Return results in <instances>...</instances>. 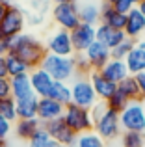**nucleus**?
<instances>
[{"instance_id":"2","label":"nucleus","mask_w":145,"mask_h":147,"mask_svg":"<svg viewBox=\"0 0 145 147\" xmlns=\"http://www.w3.org/2000/svg\"><path fill=\"white\" fill-rule=\"evenodd\" d=\"M91 117H93V130L104 142L106 140H115L117 136H121L123 129H121L119 114L110 110L104 100H99L91 108Z\"/></svg>"},{"instance_id":"19","label":"nucleus","mask_w":145,"mask_h":147,"mask_svg":"<svg viewBox=\"0 0 145 147\" xmlns=\"http://www.w3.org/2000/svg\"><path fill=\"white\" fill-rule=\"evenodd\" d=\"M78 15H80V22L97 26L101 24V2L95 0H86V2L78 4Z\"/></svg>"},{"instance_id":"16","label":"nucleus","mask_w":145,"mask_h":147,"mask_svg":"<svg viewBox=\"0 0 145 147\" xmlns=\"http://www.w3.org/2000/svg\"><path fill=\"white\" fill-rule=\"evenodd\" d=\"M95 39L112 50V49H115L119 43H123V41L127 39V36H125L123 30L110 28V26H106V24H97V30H95Z\"/></svg>"},{"instance_id":"8","label":"nucleus","mask_w":145,"mask_h":147,"mask_svg":"<svg viewBox=\"0 0 145 147\" xmlns=\"http://www.w3.org/2000/svg\"><path fill=\"white\" fill-rule=\"evenodd\" d=\"M26 28V15L21 7L17 6H9L4 15V19L0 21V34L6 36L7 39L21 36Z\"/></svg>"},{"instance_id":"6","label":"nucleus","mask_w":145,"mask_h":147,"mask_svg":"<svg viewBox=\"0 0 145 147\" xmlns=\"http://www.w3.org/2000/svg\"><path fill=\"white\" fill-rule=\"evenodd\" d=\"M52 21L56 26L67 32H72L80 24V15H78V2H65V4H54L50 9Z\"/></svg>"},{"instance_id":"28","label":"nucleus","mask_w":145,"mask_h":147,"mask_svg":"<svg viewBox=\"0 0 145 147\" xmlns=\"http://www.w3.org/2000/svg\"><path fill=\"white\" fill-rule=\"evenodd\" d=\"M0 115H2L4 119H7L9 123L17 121V102H15V99L11 97V95H7V97L0 99Z\"/></svg>"},{"instance_id":"21","label":"nucleus","mask_w":145,"mask_h":147,"mask_svg":"<svg viewBox=\"0 0 145 147\" xmlns=\"http://www.w3.org/2000/svg\"><path fill=\"white\" fill-rule=\"evenodd\" d=\"M9 80H11V97L15 100L36 95L32 90V82H30V73L28 75H21V76H13Z\"/></svg>"},{"instance_id":"11","label":"nucleus","mask_w":145,"mask_h":147,"mask_svg":"<svg viewBox=\"0 0 145 147\" xmlns=\"http://www.w3.org/2000/svg\"><path fill=\"white\" fill-rule=\"evenodd\" d=\"M95 30H97V26L80 22L71 32V41H72V50H75V54H84L87 50V47H91V45L97 41L95 39Z\"/></svg>"},{"instance_id":"42","label":"nucleus","mask_w":145,"mask_h":147,"mask_svg":"<svg viewBox=\"0 0 145 147\" xmlns=\"http://www.w3.org/2000/svg\"><path fill=\"white\" fill-rule=\"evenodd\" d=\"M7 76V67H6V56H0V78ZM9 78V76H7Z\"/></svg>"},{"instance_id":"47","label":"nucleus","mask_w":145,"mask_h":147,"mask_svg":"<svg viewBox=\"0 0 145 147\" xmlns=\"http://www.w3.org/2000/svg\"><path fill=\"white\" fill-rule=\"evenodd\" d=\"M0 147H7V144H6V140H0Z\"/></svg>"},{"instance_id":"35","label":"nucleus","mask_w":145,"mask_h":147,"mask_svg":"<svg viewBox=\"0 0 145 147\" xmlns=\"http://www.w3.org/2000/svg\"><path fill=\"white\" fill-rule=\"evenodd\" d=\"M50 4H52L50 0H28L30 11H34V13H39V15H47V11L52 9Z\"/></svg>"},{"instance_id":"4","label":"nucleus","mask_w":145,"mask_h":147,"mask_svg":"<svg viewBox=\"0 0 145 147\" xmlns=\"http://www.w3.org/2000/svg\"><path fill=\"white\" fill-rule=\"evenodd\" d=\"M121 129L128 132H143L145 134V106L143 100H130L128 106L119 114Z\"/></svg>"},{"instance_id":"30","label":"nucleus","mask_w":145,"mask_h":147,"mask_svg":"<svg viewBox=\"0 0 145 147\" xmlns=\"http://www.w3.org/2000/svg\"><path fill=\"white\" fill-rule=\"evenodd\" d=\"M28 147H63V145H60L58 142H54L50 136H48L47 130L41 127V129L36 132V136L28 142Z\"/></svg>"},{"instance_id":"25","label":"nucleus","mask_w":145,"mask_h":147,"mask_svg":"<svg viewBox=\"0 0 145 147\" xmlns=\"http://www.w3.org/2000/svg\"><path fill=\"white\" fill-rule=\"evenodd\" d=\"M6 67H7V76H9V78L21 76V75H28V73L32 71L21 58L15 56V54H11V52L6 54Z\"/></svg>"},{"instance_id":"1","label":"nucleus","mask_w":145,"mask_h":147,"mask_svg":"<svg viewBox=\"0 0 145 147\" xmlns=\"http://www.w3.org/2000/svg\"><path fill=\"white\" fill-rule=\"evenodd\" d=\"M9 52L19 56L30 69H37V67H41V61H43L45 54H47V47L36 36L22 32L21 36L11 39Z\"/></svg>"},{"instance_id":"34","label":"nucleus","mask_w":145,"mask_h":147,"mask_svg":"<svg viewBox=\"0 0 145 147\" xmlns=\"http://www.w3.org/2000/svg\"><path fill=\"white\" fill-rule=\"evenodd\" d=\"M75 69H76V76H89L91 65L87 63V58L84 54H75Z\"/></svg>"},{"instance_id":"9","label":"nucleus","mask_w":145,"mask_h":147,"mask_svg":"<svg viewBox=\"0 0 145 147\" xmlns=\"http://www.w3.org/2000/svg\"><path fill=\"white\" fill-rule=\"evenodd\" d=\"M43 129L47 130L48 136H50L54 142H58L60 145H63V147H75L78 134H76L75 130H72L71 127L63 121V117H58V119H54V121L45 123Z\"/></svg>"},{"instance_id":"27","label":"nucleus","mask_w":145,"mask_h":147,"mask_svg":"<svg viewBox=\"0 0 145 147\" xmlns=\"http://www.w3.org/2000/svg\"><path fill=\"white\" fill-rule=\"evenodd\" d=\"M48 97L58 100V102L63 104V106H67V104L71 102V84L69 82H54Z\"/></svg>"},{"instance_id":"24","label":"nucleus","mask_w":145,"mask_h":147,"mask_svg":"<svg viewBox=\"0 0 145 147\" xmlns=\"http://www.w3.org/2000/svg\"><path fill=\"white\" fill-rule=\"evenodd\" d=\"M15 102H17V117L19 119H36L37 117V104H39V97L37 95L15 100Z\"/></svg>"},{"instance_id":"48","label":"nucleus","mask_w":145,"mask_h":147,"mask_svg":"<svg viewBox=\"0 0 145 147\" xmlns=\"http://www.w3.org/2000/svg\"><path fill=\"white\" fill-rule=\"evenodd\" d=\"M102 2H108V4H112V6H113V4H115L117 0H102Z\"/></svg>"},{"instance_id":"41","label":"nucleus","mask_w":145,"mask_h":147,"mask_svg":"<svg viewBox=\"0 0 145 147\" xmlns=\"http://www.w3.org/2000/svg\"><path fill=\"white\" fill-rule=\"evenodd\" d=\"M136 82H138V88H140V93H142V99L145 100V73L136 75Z\"/></svg>"},{"instance_id":"12","label":"nucleus","mask_w":145,"mask_h":147,"mask_svg":"<svg viewBox=\"0 0 145 147\" xmlns=\"http://www.w3.org/2000/svg\"><path fill=\"white\" fill-rule=\"evenodd\" d=\"M87 78H89L91 86H93V91L97 93L99 100H104V102H106V100L117 91V84L112 82L110 78H106L101 71H91Z\"/></svg>"},{"instance_id":"38","label":"nucleus","mask_w":145,"mask_h":147,"mask_svg":"<svg viewBox=\"0 0 145 147\" xmlns=\"http://www.w3.org/2000/svg\"><path fill=\"white\" fill-rule=\"evenodd\" d=\"M9 134H11V123L0 115V140H6Z\"/></svg>"},{"instance_id":"13","label":"nucleus","mask_w":145,"mask_h":147,"mask_svg":"<svg viewBox=\"0 0 145 147\" xmlns=\"http://www.w3.org/2000/svg\"><path fill=\"white\" fill-rule=\"evenodd\" d=\"M84 56L87 58V63L91 65V71H101V69L112 60V50L108 47H104L102 43L95 41L91 47H87V50L84 52Z\"/></svg>"},{"instance_id":"29","label":"nucleus","mask_w":145,"mask_h":147,"mask_svg":"<svg viewBox=\"0 0 145 147\" xmlns=\"http://www.w3.org/2000/svg\"><path fill=\"white\" fill-rule=\"evenodd\" d=\"M75 147H104V140L95 130H87L84 134H78Z\"/></svg>"},{"instance_id":"36","label":"nucleus","mask_w":145,"mask_h":147,"mask_svg":"<svg viewBox=\"0 0 145 147\" xmlns=\"http://www.w3.org/2000/svg\"><path fill=\"white\" fill-rule=\"evenodd\" d=\"M140 2H142V0H117V2L113 4V7H115L117 11H121V13L127 15L130 9L138 7V6H140Z\"/></svg>"},{"instance_id":"31","label":"nucleus","mask_w":145,"mask_h":147,"mask_svg":"<svg viewBox=\"0 0 145 147\" xmlns=\"http://www.w3.org/2000/svg\"><path fill=\"white\" fill-rule=\"evenodd\" d=\"M121 147H145V134L143 132H121Z\"/></svg>"},{"instance_id":"5","label":"nucleus","mask_w":145,"mask_h":147,"mask_svg":"<svg viewBox=\"0 0 145 147\" xmlns=\"http://www.w3.org/2000/svg\"><path fill=\"white\" fill-rule=\"evenodd\" d=\"M71 102L87 110H91L99 102L97 93L93 91V86L87 76H75V80L71 82Z\"/></svg>"},{"instance_id":"37","label":"nucleus","mask_w":145,"mask_h":147,"mask_svg":"<svg viewBox=\"0 0 145 147\" xmlns=\"http://www.w3.org/2000/svg\"><path fill=\"white\" fill-rule=\"evenodd\" d=\"M26 15V22H28L30 26H39L45 22V15H39V13H34V11H28Z\"/></svg>"},{"instance_id":"26","label":"nucleus","mask_w":145,"mask_h":147,"mask_svg":"<svg viewBox=\"0 0 145 147\" xmlns=\"http://www.w3.org/2000/svg\"><path fill=\"white\" fill-rule=\"evenodd\" d=\"M117 90L128 100H143L142 93H140V88H138V82H136V76H132V75H128L125 80H121L117 84Z\"/></svg>"},{"instance_id":"20","label":"nucleus","mask_w":145,"mask_h":147,"mask_svg":"<svg viewBox=\"0 0 145 147\" xmlns=\"http://www.w3.org/2000/svg\"><path fill=\"white\" fill-rule=\"evenodd\" d=\"M101 73L106 76V78H110L112 82H115V84H119L121 80H125L128 75H130L125 60H115V58H112V60L101 69Z\"/></svg>"},{"instance_id":"7","label":"nucleus","mask_w":145,"mask_h":147,"mask_svg":"<svg viewBox=\"0 0 145 147\" xmlns=\"http://www.w3.org/2000/svg\"><path fill=\"white\" fill-rule=\"evenodd\" d=\"M63 121L75 130L76 134H84L87 130H93V117H91V110L76 104L69 102L63 110Z\"/></svg>"},{"instance_id":"44","label":"nucleus","mask_w":145,"mask_h":147,"mask_svg":"<svg viewBox=\"0 0 145 147\" xmlns=\"http://www.w3.org/2000/svg\"><path fill=\"white\" fill-rule=\"evenodd\" d=\"M52 2V6L54 4H65V2H78V0H50Z\"/></svg>"},{"instance_id":"18","label":"nucleus","mask_w":145,"mask_h":147,"mask_svg":"<svg viewBox=\"0 0 145 147\" xmlns=\"http://www.w3.org/2000/svg\"><path fill=\"white\" fill-rule=\"evenodd\" d=\"M125 36L130 37V39H138L145 34V17L142 15V11L138 7L130 9L127 13V24H125Z\"/></svg>"},{"instance_id":"22","label":"nucleus","mask_w":145,"mask_h":147,"mask_svg":"<svg viewBox=\"0 0 145 147\" xmlns=\"http://www.w3.org/2000/svg\"><path fill=\"white\" fill-rule=\"evenodd\" d=\"M41 127H43V123L37 117L36 119H17V121H15V134H17V138H21V140L30 142Z\"/></svg>"},{"instance_id":"49","label":"nucleus","mask_w":145,"mask_h":147,"mask_svg":"<svg viewBox=\"0 0 145 147\" xmlns=\"http://www.w3.org/2000/svg\"><path fill=\"white\" fill-rule=\"evenodd\" d=\"M0 2H6V0H0Z\"/></svg>"},{"instance_id":"43","label":"nucleus","mask_w":145,"mask_h":147,"mask_svg":"<svg viewBox=\"0 0 145 147\" xmlns=\"http://www.w3.org/2000/svg\"><path fill=\"white\" fill-rule=\"evenodd\" d=\"M7 7H9V4H6V2H0V21L4 19V15H6Z\"/></svg>"},{"instance_id":"39","label":"nucleus","mask_w":145,"mask_h":147,"mask_svg":"<svg viewBox=\"0 0 145 147\" xmlns=\"http://www.w3.org/2000/svg\"><path fill=\"white\" fill-rule=\"evenodd\" d=\"M7 95H11V80L6 76V78H0V99Z\"/></svg>"},{"instance_id":"40","label":"nucleus","mask_w":145,"mask_h":147,"mask_svg":"<svg viewBox=\"0 0 145 147\" xmlns=\"http://www.w3.org/2000/svg\"><path fill=\"white\" fill-rule=\"evenodd\" d=\"M11 49V39H7L6 36L0 34V56H6Z\"/></svg>"},{"instance_id":"32","label":"nucleus","mask_w":145,"mask_h":147,"mask_svg":"<svg viewBox=\"0 0 145 147\" xmlns=\"http://www.w3.org/2000/svg\"><path fill=\"white\" fill-rule=\"evenodd\" d=\"M128 102H130V100H128V99L125 97V95L121 93L119 90H117L115 93L112 95V97L106 100V106H108L110 110H113V112H117V114H121V112H123L125 108L128 106Z\"/></svg>"},{"instance_id":"17","label":"nucleus","mask_w":145,"mask_h":147,"mask_svg":"<svg viewBox=\"0 0 145 147\" xmlns=\"http://www.w3.org/2000/svg\"><path fill=\"white\" fill-rule=\"evenodd\" d=\"M101 24H106V26L115 28V30H125L127 15L121 13V11H117L112 4L101 2Z\"/></svg>"},{"instance_id":"3","label":"nucleus","mask_w":145,"mask_h":147,"mask_svg":"<svg viewBox=\"0 0 145 147\" xmlns=\"http://www.w3.org/2000/svg\"><path fill=\"white\" fill-rule=\"evenodd\" d=\"M41 69H45L56 82H72L76 76L75 56H56L47 52L41 61Z\"/></svg>"},{"instance_id":"46","label":"nucleus","mask_w":145,"mask_h":147,"mask_svg":"<svg viewBox=\"0 0 145 147\" xmlns=\"http://www.w3.org/2000/svg\"><path fill=\"white\" fill-rule=\"evenodd\" d=\"M138 47H142V49L145 50V39H142V41H140V43H138Z\"/></svg>"},{"instance_id":"45","label":"nucleus","mask_w":145,"mask_h":147,"mask_svg":"<svg viewBox=\"0 0 145 147\" xmlns=\"http://www.w3.org/2000/svg\"><path fill=\"white\" fill-rule=\"evenodd\" d=\"M138 9L142 11V15L145 17V0H142V2H140V6H138Z\"/></svg>"},{"instance_id":"15","label":"nucleus","mask_w":145,"mask_h":147,"mask_svg":"<svg viewBox=\"0 0 145 147\" xmlns=\"http://www.w3.org/2000/svg\"><path fill=\"white\" fill-rule=\"evenodd\" d=\"M30 82H32L34 93L41 99V97H48V95H50V90H52L56 80L52 78L45 69L37 67V69H32V71H30Z\"/></svg>"},{"instance_id":"14","label":"nucleus","mask_w":145,"mask_h":147,"mask_svg":"<svg viewBox=\"0 0 145 147\" xmlns=\"http://www.w3.org/2000/svg\"><path fill=\"white\" fill-rule=\"evenodd\" d=\"M63 110H65V106L60 104L58 100H54L50 97H41L39 104H37V119L45 125V123H48V121L63 117Z\"/></svg>"},{"instance_id":"10","label":"nucleus","mask_w":145,"mask_h":147,"mask_svg":"<svg viewBox=\"0 0 145 147\" xmlns=\"http://www.w3.org/2000/svg\"><path fill=\"white\" fill-rule=\"evenodd\" d=\"M45 47H47L48 54H56V56H75L72 41H71V32L62 30V28L54 30V32L48 36Z\"/></svg>"},{"instance_id":"23","label":"nucleus","mask_w":145,"mask_h":147,"mask_svg":"<svg viewBox=\"0 0 145 147\" xmlns=\"http://www.w3.org/2000/svg\"><path fill=\"white\" fill-rule=\"evenodd\" d=\"M125 63H127L128 73H130L132 76L140 75V73H145V50L136 45V47L130 50V54L125 58Z\"/></svg>"},{"instance_id":"33","label":"nucleus","mask_w":145,"mask_h":147,"mask_svg":"<svg viewBox=\"0 0 145 147\" xmlns=\"http://www.w3.org/2000/svg\"><path fill=\"white\" fill-rule=\"evenodd\" d=\"M134 47H136V41L130 39V37H127L123 43H119L115 49H112V58H115V60H125Z\"/></svg>"}]
</instances>
